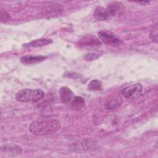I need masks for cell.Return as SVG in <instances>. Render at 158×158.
<instances>
[{"instance_id": "1", "label": "cell", "mask_w": 158, "mask_h": 158, "mask_svg": "<svg viewBox=\"0 0 158 158\" xmlns=\"http://www.w3.org/2000/svg\"><path fill=\"white\" fill-rule=\"evenodd\" d=\"M60 128V122L54 118H41L33 121L29 126V131L35 135L43 136L57 131Z\"/></svg>"}, {"instance_id": "2", "label": "cell", "mask_w": 158, "mask_h": 158, "mask_svg": "<svg viewBox=\"0 0 158 158\" xmlns=\"http://www.w3.org/2000/svg\"><path fill=\"white\" fill-rule=\"evenodd\" d=\"M44 95L41 89H23L19 91L15 95V99L20 102H36L41 100Z\"/></svg>"}, {"instance_id": "3", "label": "cell", "mask_w": 158, "mask_h": 158, "mask_svg": "<svg viewBox=\"0 0 158 158\" xmlns=\"http://www.w3.org/2000/svg\"><path fill=\"white\" fill-rule=\"evenodd\" d=\"M98 35L100 40L108 45L117 46L122 43V41L111 31L102 30L99 31Z\"/></svg>"}, {"instance_id": "4", "label": "cell", "mask_w": 158, "mask_h": 158, "mask_svg": "<svg viewBox=\"0 0 158 158\" xmlns=\"http://www.w3.org/2000/svg\"><path fill=\"white\" fill-rule=\"evenodd\" d=\"M142 85L140 83L131 85L122 89V94L127 98L134 99L140 96L142 92Z\"/></svg>"}, {"instance_id": "5", "label": "cell", "mask_w": 158, "mask_h": 158, "mask_svg": "<svg viewBox=\"0 0 158 158\" xmlns=\"http://www.w3.org/2000/svg\"><path fill=\"white\" fill-rule=\"evenodd\" d=\"M106 10L109 16L116 17L120 15L123 13L124 7L121 4L113 2L107 7Z\"/></svg>"}, {"instance_id": "6", "label": "cell", "mask_w": 158, "mask_h": 158, "mask_svg": "<svg viewBox=\"0 0 158 158\" xmlns=\"http://www.w3.org/2000/svg\"><path fill=\"white\" fill-rule=\"evenodd\" d=\"M47 58V56H24L20 57V60L21 63L25 65H30V64H36L38 62H41Z\"/></svg>"}, {"instance_id": "7", "label": "cell", "mask_w": 158, "mask_h": 158, "mask_svg": "<svg viewBox=\"0 0 158 158\" xmlns=\"http://www.w3.org/2000/svg\"><path fill=\"white\" fill-rule=\"evenodd\" d=\"M59 93L61 102L64 104L69 103L73 98V91L67 87H62L59 89Z\"/></svg>"}, {"instance_id": "8", "label": "cell", "mask_w": 158, "mask_h": 158, "mask_svg": "<svg viewBox=\"0 0 158 158\" xmlns=\"http://www.w3.org/2000/svg\"><path fill=\"white\" fill-rule=\"evenodd\" d=\"M52 43V40L49 38H40L35 40H33L29 43L23 44V47L29 48H37Z\"/></svg>"}, {"instance_id": "9", "label": "cell", "mask_w": 158, "mask_h": 158, "mask_svg": "<svg viewBox=\"0 0 158 158\" xmlns=\"http://www.w3.org/2000/svg\"><path fill=\"white\" fill-rule=\"evenodd\" d=\"M79 43L81 45L91 46H98L101 44L100 40L97 37L93 35H86L85 36H83L80 40Z\"/></svg>"}, {"instance_id": "10", "label": "cell", "mask_w": 158, "mask_h": 158, "mask_svg": "<svg viewBox=\"0 0 158 158\" xmlns=\"http://www.w3.org/2000/svg\"><path fill=\"white\" fill-rule=\"evenodd\" d=\"M93 16L98 21H104L109 17L106 9L102 6H98L94 9Z\"/></svg>"}, {"instance_id": "11", "label": "cell", "mask_w": 158, "mask_h": 158, "mask_svg": "<svg viewBox=\"0 0 158 158\" xmlns=\"http://www.w3.org/2000/svg\"><path fill=\"white\" fill-rule=\"evenodd\" d=\"M1 150L6 153H10L15 154H20L22 153L21 147L16 145H4L1 148Z\"/></svg>"}, {"instance_id": "12", "label": "cell", "mask_w": 158, "mask_h": 158, "mask_svg": "<svg viewBox=\"0 0 158 158\" xmlns=\"http://www.w3.org/2000/svg\"><path fill=\"white\" fill-rule=\"evenodd\" d=\"M102 85L101 81L98 80H91L88 86V88L89 90L92 91H99L101 90Z\"/></svg>"}, {"instance_id": "13", "label": "cell", "mask_w": 158, "mask_h": 158, "mask_svg": "<svg viewBox=\"0 0 158 158\" xmlns=\"http://www.w3.org/2000/svg\"><path fill=\"white\" fill-rule=\"evenodd\" d=\"M71 104L73 107L81 108L85 105V99L80 96H75L71 101Z\"/></svg>"}, {"instance_id": "14", "label": "cell", "mask_w": 158, "mask_h": 158, "mask_svg": "<svg viewBox=\"0 0 158 158\" xmlns=\"http://www.w3.org/2000/svg\"><path fill=\"white\" fill-rule=\"evenodd\" d=\"M102 53H100L99 52H89L86 54L83 57L84 59L86 61H92L94 60L97 59L101 56Z\"/></svg>"}, {"instance_id": "15", "label": "cell", "mask_w": 158, "mask_h": 158, "mask_svg": "<svg viewBox=\"0 0 158 158\" xmlns=\"http://www.w3.org/2000/svg\"><path fill=\"white\" fill-rule=\"evenodd\" d=\"M10 14L5 10H1L0 11V20L2 23H6L10 19Z\"/></svg>"}, {"instance_id": "16", "label": "cell", "mask_w": 158, "mask_h": 158, "mask_svg": "<svg viewBox=\"0 0 158 158\" xmlns=\"http://www.w3.org/2000/svg\"><path fill=\"white\" fill-rule=\"evenodd\" d=\"M149 38L153 41H154L155 43H157V30H155V31H152L151 33H150V35H149Z\"/></svg>"}, {"instance_id": "17", "label": "cell", "mask_w": 158, "mask_h": 158, "mask_svg": "<svg viewBox=\"0 0 158 158\" xmlns=\"http://www.w3.org/2000/svg\"><path fill=\"white\" fill-rule=\"evenodd\" d=\"M135 2L138 4H141L142 5H146L147 4H149V1H136Z\"/></svg>"}]
</instances>
